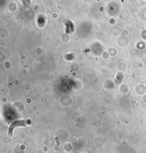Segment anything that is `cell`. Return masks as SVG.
<instances>
[{"label":"cell","instance_id":"6da1fadb","mask_svg":"<svg viewBox=\"0 0 146 153\" xmlns=\"http://www.w3.org/2000/svg\"><path fill=\"white\" fill-rule=\"evenodd\" d=\"M29 122L28 120H16L11 124L10 128H9V135L12 136L13 134V130L16 128V127L20 126H26L29 125Z\"/></svg>","mask_w":146,"mask_h":153}]
</instances>
